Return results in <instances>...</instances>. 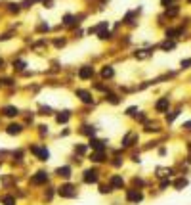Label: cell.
Masks as SVG:
<instances>
[{"label": "cell", "instance_id": "obj_16", "mask_svg": "<svg viewBox=\"0 0 191 205\" xmlns=\"http://www.w3.org/2000/svg\"><path fill=\"white\" fill-rule=\"evenodd\" d=\"M101 75H103L105 79H107V77H113V69H111V67H103Z\"/></svg>", "mask_w": 191, "mask_h": 205}, {"label": "cell", "instance_id": "obj_9", "mask_svg": "<svg viewBox=\"0 0 191 205\" xmlns=\"http://www.w3.org/2000/svg\"><path fill=\"white\" fill-rule=\"evenodd\" d=\"M126 198L130 199V201H141V194H140V192H134V190H130V192L126 194Z\"/></svg>", "mask_w": 191, "mask_h": 205}, {"label": "cell", "instance_id": "obj_21", "mask_svg": "<svg viewBox=\"0 0 191 205\" xmlns=\"http://www.w3.org/2000/svg\"><path fill=\"white\" fill-rule=\"evenodd\" d=\"M162 48H164V50H170V48H174V42H168V40H166L164 44H162Z\"/></svg>", "mask_w": 191, "mask_h": 205}, {"label": "cell", "instance_id": "obj_27", "mask_svg": "<svg viewBox=\"0 0 191 205\" xmlns=\"http://www.w3.org/2000/svg\"><path fill=\"white\" fill-rule=\"evenodd\" d=\"M73 23V17L71 15H65V25H71Z\"/></svg>", "mask_w": 191, "mask_h": 205}, {"label": "cell", "instance_id": "obj_1", "mask_svg": "<svg viewBox=\"0 0 191 205\" xmlns=\"http://www.w3.org/2000/svg\"><path fill=\"white\" fill-rule=\"evenodd\" d=\"M57 192H59V196H63V198H75V196H76L75 188H73L71 184H65V186H61V188H59Z\"/></svg>", "mask_w": 191, "mask_h": 205}, {"label": "cell", "instance_id": "obj_29", "mask_svg": "<svg viewBox=\"0 0 191 205\" xmlns=\"http://www.w3.org/2000/svg\"><path fill=\"white\" fill-rule=\"evenodd\" d=\"M189 63H191V59H185V61H182V67H187Z\"/></svg>", "mask_w": 191, "mask_h": 205}, {"label": "cell", "instance_id": "obj_20", "mask_svg": "<svg viewBox=\"0 0 191 205\" xmlns=\"http://www.w3.org/2000/svg\"><path fill=\"white\" fill-rule=\"evenodd\" d=\"M4 205H15V201H13V198L6 196V198H4Z\"/></svg>", "mask_w": 191, "mask_h": 205}, {"label": "cell", "instance_id": "obj_35", "mask_svg": "<svg viewBox=\"0 0 191 205\" xmlns=\"http://www.w3.org/2000/svg\"><path fill=\"white\" fill-rule=\"evenodd\" d=\"M189 2H191V0H189Z\"/></svg>", "mask_w": 191, "mask_h": 205}, {"label": "cell", "instance_id": "obj_10", "mask_svg": "<svg viewBox=\"0 0 191 205\" xmlns=\"http://www.w3.org/2000/svg\"><path fill=\"white\" fill-rule=\"evenodd\" d=\"M56 173L59 174V176H63V178H69V176H71V169H69V167H59Z\"/></svg>", "mask_w": 191, "mask_h": 205}, {"label": "cell", "instance_id": "obj_25", "mask_svg": "<svg viewBox=\"0 0 191 205\" xmlns=\"http://www.w3.org/2000/svg\"><path fill=\"white\" fill-rule=\"evenodd\" d=\"M84 134H94V128H92V127H84Z\"/></svg>", "mask_w": 191, "mask_h": 205}, {"label": "cell", "instance_id": "obj_18", "mask_svg": "<svg viewBox=\"0 0 191 205\" xmlns=\"http://www.w3.org/2000/svg\"><path fill=\"white\" fill-rule=\"evenodd\" d=\"M157 173H159V176H168V174H172L170 169H157Z\"/></svg>", "mask_w": 191, "mask_h": 205}, {"label": "cell", "instance_id": "obj_24", "mask_svg": "<svg viewBox=\"0 0 191 205\" xmlns=\"http://www.w3.org/2000/svg\"><path fill=\"white\" fill-rule=\"evenodd\" d=\"M99 192H101V194H107V192H111V186H101V188H99Z\"/></svg>", "mask_w": 191, "mask_h": 205}, {"label": "cell", "instance_id": "obj_30", "mask_svg": "<svg viewBox=\"0 0 191 205\" xmlns=\"http://www.w3.org/2000/svg\"><path fill=\"white\" fill-rule=\"evenodd\" d=\"M15 65H17V69H23V67H25V63H23V61H17Z\"/></svg>", "mask_w": 191, "mask_h": 205}, {"label": "cell", "instance_id": "obj_17", "mask_svg": "<svg viewBox=\"0 0 191 205\" xmlns=\"http://www.w3.org/2000/svg\"><path fill=\"white\" fill-rule=\"evenodd\" d=\"M147 56H149V52H147V50H140V52H136V58H140V59H145Z\"/></svg>", "mask_w": 191, "mask_h": 205}, {"label": "cell", "instance_id": "obj_23", "mask_svg": "<svg viewBox=\"0 0 191 205\" xmlns=\"http://www.w3.org/2000/svg\"><path fill=\"white\" fill-rule=\"evenodd\" d=\"M166 13H168V15H176V13H178V8H170V10H166Z\"/></svg>", "mask_w": 191, "mask_h": 205}, {"label": "cell", "instance_id": "obj_22", "mask_svg": "<svg viewBox=\"0 0 191 205\" xmlns=\"http://www.w3.org/2000/svg\"><path fill=\"white\" fill-rule=\"evenodd\" d=\"M109 102H111V104H119V98L115 96V94H109Z\"/></svg>", "mask_w": 191, "mask_h": 205}, {"label": "cell", "instance_id": "obj_11", "mask_svg": "<svg viewBox=\"0 0 191 205\" xmlns=\"http://www.w3.org/2000/svg\"><path fill=\"white\" fill-rule=\"evenodd\" d=\"M90 148H94L97 152H103V142L101 140H90Z\"/></svg>", "mask_w": 191, "mask_h": 205}, {"label": "cell", "instance_id": "obj_2", "mask_svg": "<svg viewBox=\"0 0 191 205\" xmlns=\"http://www.w3.org/2000/svg\"><path fill=\"white\" fill-rule=\"evenodd\" d=\"M31 152H32V154H36V155H38V157H40L42 161H46L48 157H50V154H48V150H42V148H31Z\"/></svg>", "mask_w": 191, "mask_h": 205}, {"label": "cell", "instance_id": "obj_34", "mask_svg": "<svg viewBox=\"0 0 191 205\" xmlns=\"http://www.w3.org/2000/svg\"><path fill=\"white\" fill-rule=\"evenodd\" d=\"M0 65H2V59H0Z\"/></svg>", "mask_w": 191, "mask_h": 205}, {"label": "cell", "instance_id": "obj_13", "mask_svg": "<svg viewBox=\"0 0 191 205\" xmlns=\"http://www.w3.org/2000/svg\"><path fill=\"white\" fill-rule=\"evenodd\" d=\"M67 121H69V111H61L57 115V123H67Z\"/></svg>", "mask_w": 191, "mask_h": 205}, {"label": "cell", "instance_id": "obj_3", "mask_svg": "<svg viewBox=\"0 0 191 205\" xmlns=\"http://www.w3.org/2000/svg\"><path fill=\"white\" fill-rule=\"evenodd\" d=\"M92 75H94V69H92V67H88V65H84L82 69L78 71V77H80V79H90Z\"/></svg>", "mask_w": 191, "mask_h": 205}, {"label": "cell", "instance_id": "obj_15", "mask_svg": "<svg viewBox=\"0 0 191 205\" xmlns=\"http://www.w3.org/2000/svg\"><path fill=\"white\" fill-rule=\"evenodd\" d=\"M92 161H96V163H101V161H103V152L94 154V155H92Z\"/></svg>", "mask_w": 191, "mask_h": 205}, {"label": "cell", "instance_id": "obj_19", "mask_svg": "<svg viewBox=\"0 0 191 205\" xmlns=\"http://www.w3.org/2000/svg\"><path fill=\"white\" fill-rule=\"evenodd\" d=\"M174 186H176L178 190H182L184 186H187V180H185V178H180V180H178V182H176V184H174Z\"/></svg>", "mask_w": 191, "mask_h": 205}, {"label": "cell", "instance_id": "obj_8", "mask_svg": "<svg viewBox=\"0 0 191 205\" xmlns=\"http://www.w3.org/2000/svg\"><path fill=\"white\" fill-rule=\"evenodd\" d=\"M155 108H157V111H164V109L168 108V98H160Z\"/></svg>", "mask_w": 191, "mask_h": 205}, {"label": "cell", "instance_id": "obj_28", "mask_svg": "<svg viewBox=\"0 0 191 205\" xmlns=\"http://www.w3.org/2000/svg\"><path fill=\"white\" fill-rule=\"evenodd\" d=\"M76 152H78V154H84V152H86V146H78V148H76Z\"/></svg>", "mask_w": 191, "mask_h": 205}, {"label": "cell", "instance_id": "obj_32", "mask_svg": "<svg viewBox=\"0 0 191 205\" xmlns=\"http://www.w3.org/2000/svg\"><path fill=\"white\" fill-rule=\"evenodd\" d=\"M170 2H172V0H162V6H168Z\"/></svg>", "mask_w": 191, "mask_h": 205}, {"label": "cell", "instance_id": "obj_14", "mask_svg": "<svg viewBox=\"0 0 191 205\" xmlns=\"http://www.w3.org/2000/svg\"><path fill=\"white\" fill-rule=\"evenodd\" d=\"M21 132V127L19 125H10L8 127V134H19Z\"/></svg>", "mask_w": 191, "mask_h": 205}, {"label": "cell", "instance_id": "obj_12", "mask_svg": "<svg viewBox=\"0 0 191 205\" xmlns=\"http://www.w3.org/2000/svg\"><path fill=\"white\" fill-rule=\"evenodd\" d=\"M122 184H124V180L121 176H113L111 178V186H115V188H122Z\"/></svg>", "mask_w": 191, "mask_h": 205}, {"label": "cell", "instance_id": "obj_31", "mask_svg": "<svg viewBox=\"0 0 191 205\" xmlns=\"http://www.w3.org/2000/svg\"><path fill=\"white\" fill-rule=\"evenodd\" d=\"M166 186H170V180H164V182L160 184V188H166Z\"/></svg>", "mask_w": 191, "mask_h": 205}, {"label": "cell", "instance_id": "obj_6", "mask_svg": "<svg viewBox=\"0 0 191 205\" xmlns=\"http://www.w3.org/2000/svg\"><path fill=\"white\" fill-rule=\"evenodd\" d=\"M84 182H97V174H96V171H86L84 173Z\"/></svg>", "mask_w": 191, "mask_h": 205}, {"label": "cell", "instance_id": "obj_5", "mask_svg": "<svg viewBox=\"0 0 191 205\" xmlns=\"http://www.w3.org/2000/svg\"><path fill=\"white\" fill-rule=\"evenodd\" d=\"M46 180H48V174L42 173V171H40V173H36L34 176H32V182H34V184H42V182H46Z\"/></svg>", "mask_w": 191, "mask_h": 205}, {"label": "cell", "instance_id": "obj_4", "mask_svg": "<svg viewBox=\"0 0 191 205\" xmlns=\"http://www.w3.org/2000/svg\"><path fill=\"white\" fill-rule=\"evenodd\" d=\"M76 96H80V100H82L84 104H92V96H90V92H86V90H76Z\"/></svg>", "mask_w": 191, "mask_h": 205}, {"label": "cell", "instance_id": "obj_7", "mask_svg": "<svg viewBox=\"0 0 191 205\" xmlns=\"http://www.w3.org/2000/svg\"><path fill=\"white\" fill-rule=\"evenodd\" d=\"M2 113H4L6 117H13V115H17L19 111H17V108H13V106H8V108L2 109Z\"/></svg>", "mask_w": 191, "mask_h": 205}, {"label": "cell", "instance_id": "obj_33", "mask_svg": "<svg viewBox=\"0 0 191 205\" xmlns=\"http://www.w3.org/2000/svg\"><path fill=\"white\" fill-rule=\"evenodd\" d=\"M184 127H185V128H189V130H191V121H189V123H185Z\"/></svg>", "mask_w": 191, "mask_h": 205}, {"label": "cell", "instance_id": "obj_26", "mask_svg": "<svg viewBox=\"0 0 191 205\" xmlns=\"http://www.w3.org/2000/svg\"><path fill=\"white\" fill-rule=\"evenodd\" d=\"M178 113H180V111H174V113H170V115H168V121H174V119L178 117Z\"/></svg>", "mask_w": 191, "mask_h": 205}]
</instances>
